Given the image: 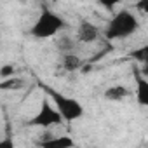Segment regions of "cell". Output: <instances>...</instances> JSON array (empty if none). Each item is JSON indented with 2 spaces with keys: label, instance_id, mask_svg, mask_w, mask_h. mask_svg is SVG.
Masks as SVG:
<instances>
[{
  "label": "cell",
  "instance_id": "cell-12",
  "mask_svg": "<svg viewBox=\"0 0 148 148\" xmlns=\"http://www.w3.org/2000/svg\"><path fill=\"white\" fill-rule=\"evenodd\" d=\"M23 87H25V80L19 79V77L2 80V84H0V89L2 91H18V89H23Z\"/></svg>",
  "mask_w": 148,
  "mask_h": 148
},
{
  "label": "cell",
  "instance_id": "cell-9",
  "mask_svg": "<svg viewBox=\"0 0 148 148\" xmlns=\"http://www.w3.org/2000/svg\"><path fill=\"white\" fill-rule=\"evenodd\" d=\"M54 47L63 54H71V52H75V47H77V38H73L70 35H61L56 38L54 42Z\"/></svg>",
  "mask_w": 148,
  "mask_h": 148
},
{
  "label": "cell",
  "instance_id": "cell-1",
  "mask_svg": "<svg viewBox=\"0 0 148 148\" xmlns=\"http://www.w3.org/2000/svg\"><path fill=\"white\" fill-rule=\"evenodd\" d=\"M139 30V21L129 9L117 11L105 25V38L106 40H120L134 35Z\"/></svg>",
  "mask_w": 148,
  "mask_h": 148
},
{
  "label": "cell",
  "instance_id": "cell-16",
  "mask_svg": "<svg viewBox=\"0 0 148 148\" xmlns=\"http://www.w3.org/2000/svg\"><path fill=\"white\" fill-rule=\"evenodd\" d=\"M141 75H143L145 79H148V64H145V66H141Z\"/></svg>",
  "mask_w": 148,
  "mask_h": 148
},
{
  "label": "cell",
  "instance_id": "cell-6",
  "mask_svg": "<svg viewBox=\"0 0 148 148\" xmlns=\"http://www.w3.org/2000/svg\"><path fill=\"white\" fill-rule=\"evenodd\" d=\"M38 148H75L77 143L71 136H49V138H40L37 143Z\"/></svg>",
  "mask_w": 148,
  "mask_h": 148
},
{
  "label": "cell",
  "instance_id": "cell-2",
  "mask_svg": "<svg viewBox=\"0 0 148 148\" xmlns=\"http://www.w3.org/2000/svg\"><path fill=\"white\" fill-rule=\"evenodd\" d=\"M66 28V21L61 14L51 11V9H42L38 18L30 28V35L33 38L44 40V38H52L58 33H61Z\"/></svg>",
  "mask_w": 148,
  "mask_h": 148
},
{
  "label": "cell",
  "instance_id": "cell-8",
  "mask_svg": "<svg viewBox=\"0 0 148 148\" xmlns=\"http://www.w3.org/2000/svg\"><path fill=\"white\" fill-rule=\"evenodd\" d=\"M103 96H105L106 101H124V99H127V98L132 96V91L127 89V87L122 86V84H117V86L108 87Z\"/></svg>",
  "mask_w": 148,
  "mask_h": 148
},
{
  "label": "cell",
  "instance_id": "cell-11",
  "mask_svg": "<svg viewBox=\"0 0 148 148\" xmlns=\"http://www.w3.org/2000/svg\"><path fill=\"white\" fill-rule=\"evenodd\" d=\"M136 63H139L141 66H145V64H148V44H145V45H141V47H138V49H134V51H131V54H129Z\"/></svg>",
  "mask_w": 148,
  "mask_h": 148
},
{
  "label": "cell",
  "instance_id": "cell-13",
  "mask_svg": "<svg viewBox=\"0 0 148 148\" xmlns=\"http://www.w3.org/2000/svg\"><path fill=\"white\" fill-rule=\"evenodd\" d=\"M14 64H4L2 68H0V77H2V80H7V79H12L14 77Z\"/></svg>",
  "mask_w": 148,
  "mask_h": 148
},
{
  "label": "cell",
  "instance_id": "cell-7",
  "mask_svg": "<svg viewBox=\"0 0 148 148\" xmlns=\"http://www.w3.org/2000/svg\"><path fill=\"white\" fill-rule=\"evenodd\" d=\"M132 75H134V84H136V91H134L136 101L141 106H148V79L141 75V71L138 68H134Z\"/></svg>",
  "mask_w": 148,
  "mask_h": 148
},
{
  "label": "cell",
  "instance_id": "cell-10",
  "mask_svg": "<svg viewBox=\"0 0 148 148\" xmlns=\"http://www.w3.org/2000/svg\"><path fill=\"white\" fill-rule=\"evenodd\" d=\"M61 66H63V70H66V71H77V70L82 66V59H80L75 52H71V54H63V56H61Z\"/></svg>",
  "mask_w": 148,
  "mask_h": 148
},
{
  "label": "cell",
  "instance_id": "cell-3",
  "mask_svg": "<svg viewBox=\"0 0 148 148\" xmlns=\"http://www.w3.org/2000/svg\"><path fill=\"white\" fill-rule=\"evenodd\" d=\"M40 87L49 94V98H52V103H54L56 110L61 113L64 122H75L84 117V106L80 105V101H77L75 98H70L45 84H40Z\"/></svg>",
  "mask_w": 148,
  "mask_h": 148
},
{
  "label": "cell",
  "instance_id": "cell-14",
  "mask_svg": "<svg viewBox=\"0 0 148 148\" xmlns=\"http://www.w3.org/2000/svg\"><path fill=\"white\" fill-rule=\"evenodd\" d=\"M0 148H16L14 139L12 138H4L2 141H0Z\"/></svg>",
  "mask_w": 148,
  "mask_h": 148
},
{
  "label": "cell",
  "instance_id": "cell-5",
  "mask_svg": "<svg viewBox=\"0 0 148 148\" xmlns=\"http://www.w3.org/2000/svg\"><path fill=\"white\" fill-rule=\"evenodd\" d=\"M98 38H99V28L89 19H80V23L77 26V42L92 44Z\"/></svg>",
  "mask_w": 148,
  "mask_h": 148
},
{
  "label": "cell",
  "instance_id": "cell-15",
  "mask_svg": "<svg viewBox=\"0 0 148 148\" xmlns=\"http://www.w3.org/2000/svg\"><path fill=\"white\" fill-rule=\"evenodd\" d=\"M136 9L141 11V12H145L148 16V0H141V2H138L136 4Z\"/></svg>",
  "mask_w": 148,
  "mask_h": 148
},
{
  "label": "cell",
  "instance_id": "cell-4",
  "mask_svg": "<svg viewBox=\"0 0 148 148\" xmlns=\"http://www.w3.org/2000/svg\"><path fill=\"white\" fill-rule=\"evenodd\" d=\"M64 120L61 117V113L56 110L54 105H51L47 99L42 101V105L38 106L37 113L26 122V125L30 127H42V129H49V127H54V125H61Z\"/></svg>",
  "mask_w": 148,
  "mask_h": 148
}]
</instances>
